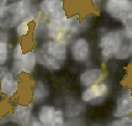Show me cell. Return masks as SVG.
<instances>
[{"instance_id":"obj_1","label":"cell","mask_w":132,"mask_h":126,"mask_svg":"<svg viewBox=\"0 0 132 126\" xmlns=\"http://www.w3.org/2000/svg\"><path fill=\"white\" fill-rule=\"evenodd\" d=\"M34 3L31 0H17L9 3L0 9V29L11 31L21 20L26 19L31 12Z\"/></svg>"},{"instance_id":"obj_2","label":"cell","mask_w":132,"mask_h":126,"mask_svg":"<svg viewBox=\"0 0 132 126\" xmlns=\"http://www.w3.org/2000/svg\"><path fill=\"white\" fill-rule=\"evenodd\" d=\"M123 30H103L98 36L99 59L101 66H108L115 54Z\"/></svg>"},{"instance_id":"obj_3","label":"cell","mask_w":132,"mask_h":126,"mask_svg":"<svg viewBox=\"0 0 132 126\" xmlns=\"http://www.w3.org/2000/svg\"><path fill=\"white\" fill-rule=\"evenodd\" d=\"M68 56L74 64L90 66L93 58L92 42L85 36H77L68 43Z\"/></svg>"},{"instance_id":"obj_4","label":"cell","mask_w":132,"mask_h":126,"mask_svg":"<svg viewBox=\"0 0 132 126\" xmlns=\"http://www.w3.org/2000/svg\"><path fill=\"white\" fill-rule=\"evenodd\" d=\"M112 86L108 80H103L98 84L83 88L79 95V100L86 106H100L110 97Z\"/></svg>"},{"instance_id":"obj_5","label":"cell","mask_w":132,"mask_h":126,"mask_svg":"<svg viewBox=\"0 0 132 126\" xmlns=\"http://www.w3.org/2000/svg\"><path fill=\"white\" fill-rule=\"evenodd\" d=\"M69 30H70V16L68 14L61 17L51 19L47 22L48 38L51 40H59L69 43L72 41L69 36Z\"/></svg>"},{"instance_id":"obj_6","label":"cell","mask_w":132,"mask_h":126,"mask_svg":"<svg viewBox=\"0 0 132 126\" xmlns=\"http://www.w3.org/2000/svg\"><path fill=\"white\" fill-rule=\"evenodd\" d=\"M37 61H36V56H35L34 50H27L25 51L23 56L21 59H17V61H10L9 63V68L10 72L14 73L15 75L20 77V75H31L35 74L36 68H37Z\"/></svg>"},{"instance_id":"obj_7","label":"cell","mask_w":132,"mask_h":126,"mask_svg":"<svg viewBox=\"0 0 132 126\" xmlns=\"http://www.w3.org/2000/svg\"><path fill=\"white\" fill-rule=\"evenodd\" d=\"M132 115V88L123 86L117 94L115 105L111 113L112 119H121Z\"/></svg>"},{"instance_id":"obj_8","label":"cell","mask_w":132,"mask_h":126,"mask_svg":"<svg viewBox=\"0 0 132 126\" xmlns=\"http://www.w3.org/2000/svg\"><path fill=\"white\" fill-rule=\"evenodd\" d=\"M106 69L104 66H96V64H90L86 66L85 68L78 74V83L81 88L98 84L103 80H106Z\"/></svg>"},{"instance_id":"obj_9","label":"cell","mask_w":132,"mask_h":126,"mask_svg":"<svg viewBox=\"0 0 132 126\" xmlns=\"http://www.w3.org/2000/svg\"><path fill=\"white\" fill-rule=\"evenodd\" d=\"M38 46L46 52L50 57L58 61L59 63H62L63 66L67 64V61H68V43L67 42L47 38L43 42L38 43Z\"/></svg>"},{"instance_id":"obj_10","label":"cell","mask_w":132,"mask_h":126,"mask_svg":"<svg viewBox=\"0 0 132 126\" xmlns=\"http://www.w3.org/2000/svg\"><path fill=\"white\" fill-rule=\"evenodd\" d=\"M10 113L11 124L14 126H29L35 116V105L31 101L16 103L10 110Z\"/></svg>"},{"instance_id":"obj_11","label":"cell","mask_w":132,"mask_h":126,"mask_svg":"<svg viewBox=\"0 0 132 126\" xmlns=\"http://www.w3.org/2000/svg\"><path fill=\"white\" fill-rule=\"evenodd\" d=\"M41 16L47 20L67 15L65 0H40L37 3Z\"/></svg>"},{"instance_id":"obj_12","label":"cell","mask_w":132,"mask_h":126,"mask_svg":"<svg viewBox=\"0 0 132 126\" xmlns=\"http://www.w3.org/2000/svg\"><path fill=\"white\" fill-rule=\"evenodd\" d=\"M100 9L109 17L119 21L125 12L132 10L131 0H104Z\"/></svg>"},{"instance_id":"obj_13","label":"cell","mask_w":132,"mask_h":126,"mask_svg":"<svg viewBox=\"0 0 132 126\" xmlns=\"http://www.w3.org/2000/svg\"><path fill=\"white\" fill-rule=\"evenodd\" d=\"M20 89H21L20 77L15 75L10 70L3 79L0 80V95L4 99L11 100L14 98H16L19 95V93H20Z\"/></svg>"},{"instance_id":"obj_14","label":"cell","mask_w":132,"mask_h":126,"mask_svg":"<svg viewBox=\"0 0 132 126\" xmlns=\"http://www.w3.org/2000/svg\"><path fill=\"white\" fill-rule=\"evenodd\" d=\"M51 97V85L45 79H36L31 86V94H30V101L36 105H41L47 103V100Z\"/></svg>"},{"instance_id":"obj_15","label":"cell","mask_w":132,"mask_h":126,"mask_svg":"<svg viewBox=\"0 0 132 126\" xmlns=\"http://www.w3.org/2000/svg\"><path fill=\"white\" fill-rule=\"evenodd\" d=\"M32 50H34V52H35L37 64L41 66V67H43V68L46 69V70H48V72H51V73H58V72H61V70L65 67L62 63H59L58 61H56V59H53L52 57H50L38 45H36L35 47H32Z\"/></svg>"},{"instance_id":"obj_16","label":"cell","mask_w":132,"mask_h":126,"mask_svg":"<svg viewBox=\"0 0 132 126\" xmlns=\"http://www.w3.org/2000/svg\"><path fill=\"white\" fill-rule=\"evenodd\" d=\"M62 109H63L65 119L69 120V119L81 117L86 111V105L74 97H67L65 103H64V108H62Z\"/></svg>"},{"instance_id":"obj_17","label":"cell","mask_w":132,"mask_h":126,"mask_svg":"<svg viewBox=\"0 0 132 126\" xmlns=\"http://www.w3.org/2000/svg\"><path fill=\"white\" fill-rule=\"evenodd\" d=\"M132 53V37L123 31V34L121 36V40L119 42V46L114 54V59L116 62H126L130 61Z\"/></svg>"},{"instance_id":"obj_18","label":"cell","mask_w":132,"mask_h":126,"mask_svg":"<svg viewBox=\"0 0 132 126\" xmlns=\"http://www.w3.org/2000/svg\"><path fill=\"white\" fill-rule=\"evenodd\" d=\"M47 22L48 20L45 19L43 16H40L37 20H35L32 23V29H31V38L37 45L43 42L45 40L48 38V31H47Z\"/></svg>"},{"instance_id":"obj_19","label":"cell","mask_w":132,"mask_h":126,"mask_svg":"<svg viewBox=\"0 0 132 126\" xmlns=\"http://www.w3.org/2000/svg\"><path fill=\"white\" fill-rule=\"evenodd\" d=\"M56 110H57V106L54 104L43 103V104H41V105H38V109H37V113H36V117L43 125L48 126L50 121L52 120L53 115L56 113Z\"/></svg>"},{"instance_id":"obj_20","label":"cell","mask_w":132,"mask_h":126,"mask_svg":"<svg viewBox=\"0 0 132 126\" xmlns=\"http://www.w3.org/2000/svg\"><path fill=\"white\" fill-rule=\"evenodd\" d=\"M32 21L30 20L29 17L21 20L20 22L17 23L16 26L14 27V35L19 41H22L23 38H26L30 34H31V29H32Z\"/></svg>"},{"instance_id":"obj_21","label":"cell","mask_w":132,"mask_h":126,"mask_svg":"<svg viewBox=\"0 0 132 126\" xmlns=\"http://www.w3.org/2000/svg\"><path fill=\"white\" fill-rule=\"evenodd\" d=\"M119 22L121 23L122 30H123L128 36L132 37V10L125 12V14L121 16L120 20H119Z\"/></svg>"},{"instance_id":"obj_22","label":"cell","mask_w":132,"mask_h":126,"mask_svg":"<svg viewBox=\"0 0 132 126\" xmlns=\"http://www.w3.org/2000/svg\"><path fill=\"white\" fill-rule=\"evenodd\" d=\"M11 54V46L7 42H0V64H9Z\"/></svg>"},{"instance_id":"obj_23","label":"cell","mask_w":132,"mask_h":126,"mask_svg":"<svg viewBox=\"0 0 132 126\" xmlns=\"http://www.w3.org/2000/svg\"><path fill=\"white\" fill-rule=\"evenodd\" d=\"M25 53V46L21 41H17L11 46V54H10V61H17L21 59Z\"/></svg>"},{"instance_id":"obj_24","label":"cell","mask_w":132,"mask_h":126,"mask_svg":"<svg viewBox=\"0 0 132 126\" xmlns=\"http://www.w3.org/2000/svg\"><path fill=\"white\" fill-rule=\"evenodd\" d=\"M67 124V119L64 116V113H63V109L62 108H57L56 113L53 115L52 120L50 121L48 126H65Z\"/></svg>"},{"instance_id":"obj_25","label":"cell","mask_w":132,"mask_h":126,"mask_svg":"<svg viewBox=\"0 0 132 126\" xmlns=\"http://www.w3.org/2000/svg\"><path fill=\"white\" fill-rule=\"evenodd\" d=\"M125 125H132V115L131 116L121 117V119H112L105 126H125Z\"/></svg>"},{"instance_id":"obj_26","label":"cell","mask_w":132,"mask_h":126,"mask_svg":"<svg viewBox=\"0 0 132 126\" xmlns=\"http://www.w3.org/2000/svg\"><path fill=\"white\" fill-rule=\"evenodd\" d=\"M65 126H88L85 120L83 117H77V119H69L67 120Z\"/></svg>"},{"instance_id":"obj_27","label":"cell","mask_w":132,"mask_h":126,"mask_svg":"<svg viewBox=\"0 0 132 126\" xmlns=\"http://www.w3.org/2000/svg\"><path fill=\"white\" fill-rule=\"evenodd\" d=\"M11 37L12 36L10 31L0 29V42H7V43H10L11 42Z\"/></svg>"},{"instance_id":"obj_28","label":"cell","mask_w":132,"mask_h":126,"mask_svg":"<svg viewBox=\"0 0 132 126\" xmlns=\"http://www.w3.org/2000/svg\"><path fill=\"white\" fill-rule=\"evenodd\" d=\"M11 124V113L10 110L5 113L3 116H0V126H5V125H10Z\"/></svg>"},{"instance_id":"obj_29","label":"cell","mask_w":132,"mask_h":126,"mask_svg":"<svg viewBox=\"0 0 132 126\" xmlns=\"http://www.w3.org/2000/svg\"><path fill=\"white\" fill-rule=\"evenodd\" d=\"M9 70H10L9 64H0V80L9 73Z\"/></svg>"},{"instance_id":"obj_30","label":"cell","mask_w":132,"mask_h":126,"mask_svg":"<svg viewBox=\"0 0 132 126\" xmlns=\"http://www.w3.org/2000/svg\"><path fill=\"white\" fill-rule=\"evenodd\" d=\"M29 126H46V125H43L41 121H38V119L36 117V116H34L32 117V120H31V122H30V125Z\"/></svg>"},{"instance_id":"obj_31","label":"cell","mask_w":132,"mask_h":126,"mask_svg":"<svg viewBox=\"0 0 132 126\" xmlns=\"http://www.w3.org/2000/svg\"><path fill=\"white\" fill-rule=\"evenodd\" d=\"M103 1L104 0H92L94 7H95V9H98V10L100 9V6H101V4H103Z\"/></svg>"},{"instance_id":"obj_32","label":"cell","mask_w":132,"mask_h":126,"mask_svg":"<svg viewBox=\"0 0 132 126\" xmlns=\"http://www.w3.org/2000/svg\"><path fill=\"white\" fill-rule=\"evenodd\" d=\"M9 3H10V0H0V9L4 7V6H6Z\"/></svg>"},{"instance_id":"obj_33","label":"cell","mask_w":132,"mask_h":126,"mask_svg":"<svg viewBox=\"0 0 132 126\" xmlns=\"http://www.w3.org/2000/svg\"><path fill=\"white\" fill-rule=\"evenodd\" d=\"M90 126H103V125H100V124H93V125H90Z\"/></svg>"},{"instance_id":"obj_34","label":"cell","mask_w":132,"mask_h":126,"mask_svg":"<svg viewBox=\"0 0 132 126\" xmlns=\"http://www.w3.org/2000/svg\"><path fill=\"white\" fill-rule=\"evenodd\" d=\"M31 1H32V3H38L40 0H31Z\"/></svg>"},{"instance_id":"obj_35","label":"cell","mask_w":132,"mask_h":126,"mask_svg":"<svg viewBox=\"0 0 132 126\" xmlns=\"http://www.w3.org/2000/svg\"><path fill=\"white\" fill-rule=\"evenodd\" d=\"M14 1H17V0H10V3H14Z\"/></svg>"},{"instance_id":"obj_36","label":"cell","mask_w":132,"mask_h":126,"mask_svg":"<svg viewBox=\"0 0 132 126\" xmlns=\"http://www.w3.org/2000/svg\"><path fill=\"white\" fill-rule=\"evenodd\" d=\"M5 126H14V125H12V124H10V125H5Z\"/></svg>"},{"instance_id":"obj_37","label":"cell","mask_w":132,"mask_h":126,"mask_svg":"<svg viewBox=\"0 0 132 126\" xmlns=\"http://www.w3.org/2000/svg\"><path fill=\"white\" fill-rule=\"evenodd\" d=\"M125 126H132V125H125Z\"/></svg>"},{"instance_id":"obj_38","label":"cell","mask_w":132,"mask_h":126,"mask_svg":"<svg viewBox=\"0 0 132 126\" xmlns=\"http://www.w3.org/2000/svg\"><path fill=\"white\" fill-rule=\"evenodd\" d=\"M131 6H132V0H131Z\"/></svg>"}]
</instances>
